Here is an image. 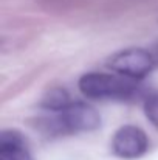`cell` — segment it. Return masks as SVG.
<instances>
[{"instance_id": "8992f818", "label": "cell", "mask_w": 158, "mask_h": 160, "mask_svg": "<svg viewBox=\"0 0 158 160\" xmlns=\"http://www.w3.org/2000/svg\"><path fill=\"white\" fill-rule=\"evenodd\" d=\"M71 103L73 101L70 100L68 92L62 87H56V89H51L45 93V97L42 100V107L53 110V112H60L65 107L70 106Z\"/></svg>"}, {"instance_id": "ba28073f", "label": "cell", "mask_w": 158, "mask_h": 160, "mask_svg": "<svg viewBox=\"0 0 158 160\" xmlns=\"http://www.w3.org/2000/svg\"><path fill=\"white\" fill-rule=\"evenodd\" d=\"M149 53H151V56H152V59H154V64L155 65H158V42L149 50Z\"/></svg>"}, {"instance_id": "277c9868", "label": "cell", "mask_w": 158, "mask_h": 160, "mask_svg": "<svg viewBox=\"0 0 158 160\" xmlns=\"http://www.w3.org/2000/svg\"><path fill=\"white\" fill-rule=\"evenodd\" d=\"M149 149V138L146 132L133 124L121 126L112 138V151L116 157L127 160L138 159Z\"/></svg>"}, {"instance_id": "7a4b0ae2", "label": "cell", "mask_w": 158, "mask_h": 160, "mask_svg": "<svg viewBox=\"0 0 158 160\" xmlns=\"http://www.w3.org/2000/svg\"><path fill=\"white\" fill-rule=\"evenodd\" d=\"M78 87L90 100H129L138 90L133 79L107 73L82 75Z\"/></svg>"}, {"instance_id": "52a82bcc", "label": "cell", "mask_w": 158, "mask_h": 160, "mask_svg": "<svg viewBox=\"0 0 158 160\" xmlns=\"http://www.w3.org/2000/svg\"><path fill=\"white\" fill-rule=\"evenodd\" d=\"M144 113L147 117V120L158 128V93L151 95L146 103H144Z\"/></svg>"}, {"instance_id": "3957f363", "label": "cell", "mask_w": 158, "mask_h": 160, "mask_svg": "<svg viewBox=\"0 0 158 160\" xmlns=\"http://www.w3.org/2000/svg\"><path fill=\"white\" fill-rule=\"evenodd\" d=\"M154 59L149 50L143 48H127L115 56H112L107 62V67L118 73L119 76L138 81L144 78L154 67Z\"/></svg>"}, {"instance_id": "6da1fadb", "label": "cell", "mask_w": 158, "mask_h": 160, "mask_svg": "<svg viewBox=\"0 0 158 160\" xmlns=\"http://www.w3.org/2000/svg\"><path fill=\"white\" fill-rule=\"evenodd\" d=\"M101 126V115L93 106L87 103H71L60 112L44 120V129L50 135H68L92 132Z\"/></svg>"}, {"instance_id": "5b68a950", "label": "cell", "mask_w": 158, "mask_h": 160, "mask_svg": "<svg viewBox=\"0 0 158 160\" xmlns=\"http://www.w3.org/2000/svg\"><path fill=\"white\" fill-rule=\"evenodd\" d=\"M0 160H33L23 137L16 131H3L0 135Z\"/></svg>"}]
</instances>
